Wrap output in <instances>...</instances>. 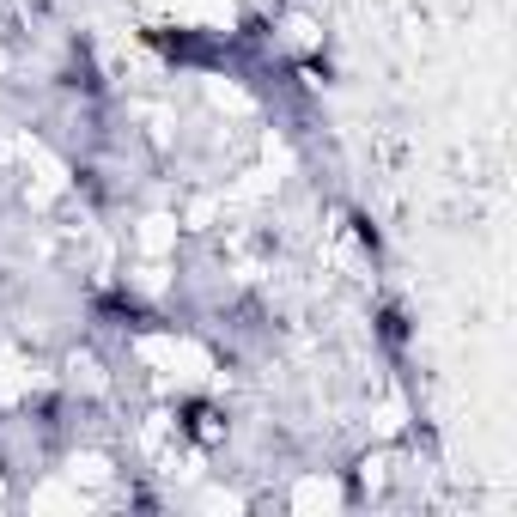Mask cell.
Instances as JSON below:
<instances>
[{"label":"cell","mask_w":517,"mask_h":517,"mask_svg":"<svg viewBox=\"0 0 517 517\" xmlns=\"http://www.w3.org/2000/svg\"><path fill=\"white\" fill-rule=\"evenodd\" d=\"M378 329H383V341H396V347L408 341V317H402L396 304H383V311H378Z\"/></svg>","instance_id":"cell-1"}]
</instances>
